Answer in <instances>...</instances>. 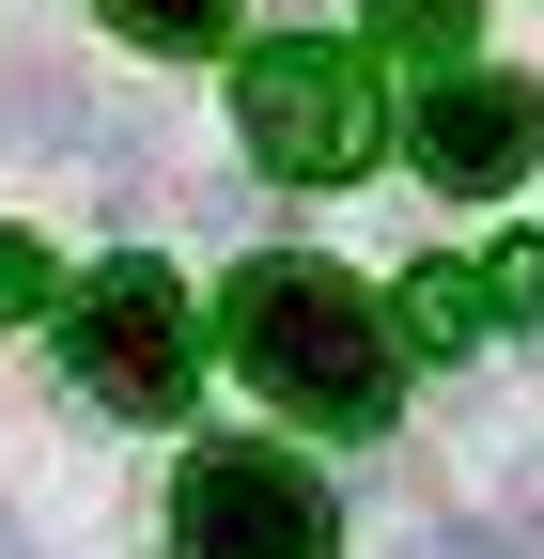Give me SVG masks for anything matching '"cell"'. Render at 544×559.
I'll list each match as a JSON object with an SVG mask.
<instances>
[{"label":"cell","mask_w":544,"mask_h":559,"mask_svg":"<svg viewBox=\"0 0 544 559\" xmlns=\"http://www.w3.org/2000/svg\"><path fill=\"white\" fill-rule=\"evenodd\" d=\"M529 559H544V544H529Z\"/></svg>","instance_id":"13"},{"label":"cell","mask_w":544,"mask_h":559,"mask_svg":"<svg viewBox=\"0 0 544 559\" xmlns=\"http://www.w3.org/2000/svg\"><path fill=\"white\" fill-rule=\"evenodd\" d=\"M404 156H421L451 202H498L544 171V79H498V62H451V79L404 109Z\"/></svg>","instance_id":"5"},{"label":"cell","mask_w":544,"mask_h":559,"mask_svg":"<svg viewBox=\"0 0 544 559\" xmlns=\"http://www.w3.org/2000/svg\"><path fill=\"white\" fill-rule=\"evenodd\" d=\"M374 47H389V62H436V79H451V62L483 47V0H374Z\"/></svg>","instance_id":"6"},{"label":"cell","mask_w":544,"mask_h":559,"mask_svg":"<svg viewBox=\"0 0 544 559\" xmlns=\"http://www.w3.org/2000/svg\"><path fill=\"white\" fill-rule=\"evenodd\" d=\"M483 326H498V311H483V280H466V264H421V280H404V342H436V358H466Z\"/></svg>","instance_id":"7"},{"label":"cell","mask_w":544,"mask_h":559,"mask_svg":"<svg viewBox=\"0 0 544 559\" xmlns=\"http://www.w3.org/2000/svg\"><path fill=\"white\" fill-rule=\"evenodd\" d=\"M404 559H483V544H466V528H436V544H404Z\"/></svg>","instance_id":"11"},{"label":"cell","mask_w":544,"mask_h":559,"mask_svg":"<svg viewBox=\"0 0 544 559\" xmlns=\"http://www.w3.org/2000/svg\"><path fill=\"white\" fill-rule=\"evenodd\" d=\"M218 342H234V373L281 404V419H327V436H374L389 389H404V373H389V311L358 296L343 264H296V249L234 264Z\"/></svg>","instance_id":"1"},{"label":"cell","mask_w":544,"mask_h":559,"mask_svg":"<svg viewBox=\"0 0 544 559\" xmlns=\"http://www.w3.org/2000/svg\"><path fill=\"white\" fill-rule=\"evenodd\" d=\"M109 32H125V47H172V62H187V47H234V0H109Z\"/></svg>","instance_id":"8"},{"label":"cell","mask_w":544,"mask_h":559,"mask_svg":"<svg viewBox=\"0 0 544 559\" xmlns=\"http://www.w3.org/2000/svg\"><path fill=\"white\" fill-rule=\"evenodd\" d=\"M0 311H62V264L32 234H0Z\"/></svg>","instance_id":"10"},{"label":"cell","mask_w":544,"mask_h":559,"mask_svg":"<svg viewBox=\"0 0 544 559\" xmlns=\"http://www.w3.org/2000/svg\"><path fill=\"white\" fill-rule=\"evenodd\" d=\"M466 280H483V311H498V326H513V311H544V234H513L498 264H466Z\"/></svg>","instance_id":"9"},{"label":"cell","mask_w":544,"mask_h":559,"mask_svg":"<svg viewBox=\"0 0 544 559\" xmlns=\"http://www.w3.org/2000/svg\"><path fill=\"white\" fill-rule=\"evenodd\" d=\"M0 559H16V544H0Z\"/></svg>","instance_id":"12"},{"label":"cell","mask_w":544,"mask_h":559,"mask_svg":"<svg viewBox=\"0 0 544 559\" xmlns=\"http://www.w3.org/2000/svg\"><path fill=\"white\" fill-rule=\"evenodd\" d=\"M327 544H343V513H327V481L296 451L218 436L172 466V559H327Z\"/></svg>","instance_id":"4"},{"label":"cell","mask_w":544,"mask_h":559,"mask_svg":"<svg viewBox=\"0 0 544 559\" xmlns=\"http://www.w3.org/2000/svg\"><path fill=\"white\" fill-rule=\"evenodd\" d=\"M234 124H249V156L281 171V187H343V171H374V140H389L374 62H358V47H327V32L249 47V62H234Z\"/></svg>","instance_id":"2"},{"label":"cell","mask_w":544,"mask_h":559,"mask_svg":"<svg viewBox=\"0 0 544 559\" xmlns=\"http://www.w3.org/2000/svg\"><path fill=\"white\" fill-rule=\"evenodd\" d=\"M62 342H79V389L109 419H187L202 404V296L172 264H141V249L79 280V326H62Z\"/></svg>","instance_id":"3"}]
</instances>
